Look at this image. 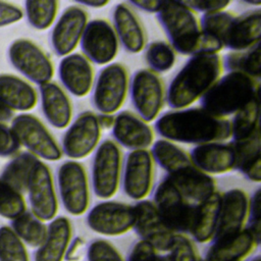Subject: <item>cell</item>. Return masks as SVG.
Listing matches in <instances>:
<instances>
[{
    "mask_svg": "<svg viewBox=\"0 0 261 261\" xmlns=\"http://www.w3.org/2000/svg\"><path fill=\"white\" fill-rule=\"evenodd\" d=\"M126 67L111 62L100 69L92 87V105L99 113L114 114L123 105L128 92Z\"/></svg>",
    "mask_w": 261,
    "mask_h": 261,
    "instance_id": "5",
    "label": "cell"
},
{
    "mask_svg": "<svg viewBox=\"0 0 261 261\" xmlns=\"http://www.w3.org/2000/svg\"><path fill=\"white\" fill-rule=\"evenodd\" d=\"M236 155L234 169L253 182L261 181V139L260 130L249 139L230 141Z\"/></svg>",
    "mask_w": 261,
    "mask_h": 261,
    "instance_id": "31",
    "label": "cell"
},
{
    "mask_svg": "<svg viewBox=\"0 0 261 261\" xmlns=\"http://www.w3.org/2000/svg\"><path fill=\"white\" fill-rule=\"evenodd\" d=\"M20 143L13 129L0 122V156H11L18 152Z\"/></svg>",
    "mask_w": 261,
    "mask_h": 261,
    "instance_id": "45",
    "label": "cell"
},
{
    "mask_svg": "<svg viewBox=\"0 0 261 261\" xmlns=\"http://www.w3.org/2000/svg\"><path fill=\"white\" fill-rule=\"evenodd\" d=\"M261 10L255 8L234 17L229 22L223 39V49L230 51L247 50L260 43Z\"/></svg>",
    "mask_w": 261,
    "mask_h": 261,
    "instance_id": "24",
    "label": "cell"
},
{
    "mask_svg": "<svg viewBox=\"0 0 261 261\" xmlns=\"http://www.w3.org/2000/svg\"><path fill=\"white\" fill-rule=\"evenodd\" d=\"M222 69L227 72L236 71L244 73L259 81L260 69V43L243 51H229L221 58Z\"/></svg>",
    "mask_w": 261,
    "mask_h": 261,
    "instance_id": "33",
    "label": "cell"
},
{
    "mask_svg": "<svg viewBox=\"0 0 261 261\" xmlns=\"http://www.w3.org/2000/svg\"><path fill=\"white\" fill-rule=\"evenodd\" d=\"M23 16L22 10L8 2L0 1V27H5L20 20Z\"/></svg>",
    "mask_w": 261,
    "mask_h": 261,
    "instance_id": "48",
    "label": "cell"
},
{
    "mask_svg": "<svg viewBox=\"0 0 261 261\" xmlns=\"http://www.w3.org/2000/svg\"><path fill=\"white\" fill-rule=\"evenodd\" d=\"M114 118H115L114 114H104V113L97 114L98 123L101 129H111L114 124Z\"/></svg>",
    "mask_w": 261,
    "mask_h": 261,
    "instance_id": "51",
    "label": "cell"
},
{
    "mask_svg": "<svg viewBox=\"0 0 261 261\" xmlns=\"http://www.w3.org/2000/svg\"><path fill=\"white\" fill-rule=\"evenodd\" d=\"M158 261H170L167 255H158Z\"/></svg>",
    "mask_w": 261,
    "mask_h": 261,
    "instance_id": "54",
    "label": "cell"
},
{
    "mask_svg": "<svg viewBox=\"0 0 261 261\" xmlns=\"http://www.w3.org/2000/svg\"><path fill=\"white\" fill-rule=\"evenodd\" d=\"M157 251L143 240L137 241L127 256V261H158Z\"/></svg>",
    "mask_w": 261,
    "mask_h": 261,
    "instance_id": "47",
    "label": "cell"
},
{
    "mask_svg": "<svg viewBox=\"0 0 261 261\" xmlns=\"http://www.w3.org/2000/svg\"><path fill=\"white\" fill-rule=\"evenodd\" d=\"M260 83L244 73L230 71L221 75L200 99L201 108L226 118L259 98Z\"/></svg>",
    "mask_w": 261,
    "mask_h": 261,
    "instance_id": "3",
    "label": "cell"
},
{
    "mask_svg": "<svg viewBox=\"0 0 261 261\" xmlns=\"http://www.w3.org/2000/svg\"><path fill=\"white\" fill-rule=\"evenodd\" d=\"M152 202L169 230L182 234L190 232L196 204L189 202L166 176L156 186Z\"/></svg>",
    "mask_w": 261,
    "mask_h": 261,
    "instance_id": "6",
    "label": "cell"
},
{
    "mask_svg": "<svg viewBox=\"0 0 261 261\" xmlns=\"http://www.w3.org/2000/svg\"><path fill=\"white\" fill-rule=\"evenodd\" d=\"M184 3L192 9L195 13L201 12L203 14L226 10L230 1L227 0H187Z\"/></svg>",
    "mask_w": 261,
    "mask_h": 261,
    "instance_id": "46",
    "label": "cell"
},
{
    "mask_svg": "<svg viewBox=\"0 0 261 261\" xmlns=\"http://www.w3.org/2000/svg\"><path fill=\"white\" fill-rule=\"evenodd\" d=\"M82 54L93 64L107 65L116 57L119 42L112 24L104 18L89 20L80 41Z\"/></svg>",
    "mask_w": 261,
    "mask_h": 261,
    "instance_id": "13",
    "label": "cell"
},
{
    "mask_svg": "<svg viewBox=\"0 0 261 261\" xmlns=\"http://www.w3.org/2000/svg\"><path fill=\"white\" fill-rule=\"evenodd\" d=\"M112 27L122 48L132 54L146 47V31L140 18L127 2L117 3L112 10Z\"/></svg>",
    "mask_w": 261,
    "mask_h": 261,
    "instance_id": "22",
    "label": "cell"
},
{
    "mask_svg": "<svg viewBox=\"0 0 261 261\" xmlns=\"http://www.w3.org/2000/svg\"><path fill=\"white\" fill-rule=\"evenodd\" d=\"M121 182L124 194L133 200H144L154 182V161L148 149L129 151L122 162Z\"/></svg>",
    "mask_w": 261,
    "mask_h": 261,
    "instance_id": "14",
    "label": "cell"
},
{
    "mask_svg": "<svg viewBox=\"0 0 261 261\" xmlns=\"http://www.w3.org/2000/svg\"><path fill=\"white\" fill-rule=\"evenodd\" d=\"M11 128L20 145L27 147L30 153L38 159L57 161L62 157V151L52 134L35 115L22 113L12 120Z\"/></svg>",
    "mask_w": 261,
    "mask_h": 261,
    "instance_id": "10",
    "label": "cell"
},
{
    "mask_svg": "<svg viewBox=\"0 0 261 261\" xmlns=\"http://www.w3.org/2000/svg\"><path fill=\"white\" fill-rule=\"evenodd\" d=\"M0 261H30L22 241L11 227H0Z\"/></svg>",
    "mask_w": 261,
    "mask_h": 261,
    "instance_id": "39",
    "label": "cell"
},
{
    "mask_svg": "<svg viewBox=\"0 0 261 261\" xmlns=\"http://www.w3.org/2000/svg\"><path fill=\"white\" fill-rule=\"evenodd\" d=\"M57 185L64 209L73 216L84 214L90 204V188L87 171L75 160L64 161L57 170Z\"/></svg>",
    "mask_w": 261,
    "mask_h": 261,
    "instance_id": "9",
    "label": "cell"
},
{
    "mask_svg": "<svg viewBox=\"0 0 261 261\" xmlns=\"http://www.w3.org/2000/svg\"><path fill=\"white\" fill-rule=\"evenodd\" d=\"M155 130L170 142L197 146L230 139V121L201 107H188L170 110L157 117Z\"/></svg>",
    "mask_w": 261,
    "mask_h": 261,
    "instance_id": "1",
    "label": "cell"
},
{
    "mask_svg": "<svg viewBox=\"0 0 261 261\" xmlns=\"http://www.w3.org/2000/svg\"><path fill=\"white\" fill-rule=\"evenodd\" d=\"M219 54H196L184 64L165 91V102L172 110L190 107L200 100L222 73Z\"/></svg>",
    "mask_w": 261,
    "mask_h": 261,
    "instance_id": "2",
    "label": "cell"
},
{
    "mask_svg": "<svg viewBox=\"0 0 261 261\" xmlns=\"http://www.w3.org/2000/svg\"><path fill=\"white\" fill-rule=\"evenodd\" d=\"M58 6L55 0H28L24 3L28 21L37 30H47L56 18Z\"/></svg>",
    "mask_w": 261,
    "mask_h": 261,
    "instance_id": "37",
    "label": "cell"
},
{
    "mask_svg": "<svg viewBox=\"0 0 261 261\" xmlns=\"http://www.w3.org/2000/svg\"><path fill=\"white\" fill-rule=\"evenodd\" d=\"M75 4L82 7H91V8H102L106 6L109 1L107 0H75Z\"/></svg>",
    "mask_w": 261,
    "mask_h": 261,
    "instance_id": "52",
    "label": "cell"
},
{
    "mask_svg": "<svg viewBox=\"0 0 261 261\" xmlns=\"http://www.w3.org/2000/svg\"><path fill=\"white\" fill-rule=\"evenodd\" d=\"M201 261H202V260H201Z\"/></svg>",
    "mask_w": 261,
    "mask_h": 261,
    "instance_id": "56",
    "label": "cell"
},
{
    "mask_svg": "<svg viewBox=\"0 0 261 261\" xmlns=\"http://www.w3.org/2000/svg\"><path fill=\"white\" fill-rule=\"evenodd\" d=\"M12 65L33 83L42 86L51 82L54 65L47 53L29 39H17L9 47Z\"/></svg>",
    "mask_w": 261,
    "mask_h": 261,
    "instance_id": "12",
    "label": "cell"
},
{
    "mask_svg": "<svg viewBox=\"0 0 261 261\" xmlns=\"http://www.w3.org/2000/svg\"><path fill=\"white\" fill-rule=\"evenodd\" d=\"M86 242L82 237H74L71 239L65 255L64 260L65 261H80L83 258L84 255V248H85Z\"/></svg>",
    "mask_w": 261,
    "mask_h": 261,
    "instance_id": "49",
    "label": "cell"
},
{
    "mask_svg": "<svg viewBox=\"0 0 261 261\" xmlns=\"http://www.w3.org/2000/svg\"><path fill=\"white\" fill-rule=\"evenodd\" d=\"M249 261H261V257H260V255H257V256H255V257H253L251 260H249Z\"/></svg>",
    "mask_w": 261,
    "mask_h": 261,
    "instance_id": "55",
    "label": "cell"
},
{
    "mask_svg": "<svg viewBox=\"0 0 261 261\" xmlns=\"http://www.w3.org/2000/svg\"><path fill=\"white\" fill-rule=\"evenodd\" d=\"M259 244L252 232L244 227L234 236L212 240L202 261H244Z\"/></svg>",
    "mask_w": 261,
    "mask_h": 261,
    "instance_id": "26",
    "label": "cell"
},
{
    "mask_svg": "<svg viewBox=\"0 0 261 261\" xmlns=\"http://www.w3.org/2000/svg\"><path fill=\"white\" fill-rule=\"evenodd\" d=\"M15 234L31 247H40L47 234V225L32 212L24 211L11 221Z\"/></svg>",
    "mask_w": 261,
    "mask_h": 261,
    "instance_id": "35",
    "label": "cell"
},
{
    "mask_svg": "<svg viewBox=\"0 0 261 261\" xmlns=\"http://www.w3.org/2000/svg\"><path fill=\"white\" fill-rule=\"evenodd\" d=\"M145 60L149 69L156 73L170 70L176 60V52L165 41H154L146 46Z\"/></svg>",
    "mask_w": 261,
    "mask_h": 261,
    "instance_id": "38",
    "label": "cell"
},
{
    "mask_svg": "<svg viewBox=\"0 0 261 261\" xmlns=\"http://www.w3.org/2000/svg\"><path fill=\"white\" fill-rule=\"evenodd\" d=\"M177 191L191 203L205 201L216 192V181L193 164L165 175Z\"/></svg>",
    "mask_w": 261,
    "mask_h": 261,
    "instance_id": "25",
    "label": "cell"
},
{
    "mask_svg": "<svg viewBox=\"0 0 261 261\" xmlns=\"http://www.w3.org/2000/svg\"><path fill=\"white\" fill-rule=\"evenodd\" d=\"M0 102L12 111H29L37 105L38 94L24 80L12 74H0Z\"/></svg>",
    "mask_w": 261,
    "mask_h": 261,
    "instance_id": "29",
    "label": "cell"
},
{
    "mask_svg": "<svg viewBox=\"0 0 261 261\" xmlns=\"http://www.w3.org/2000/svg\"><path fill=\"white\" fill-rule=\"evenodd\" d=\"M170 261H201L193 241L182 233H175L167 254Z\"/></svg>",
    "mask_w": 261,
    "mask_h": 261,
    "instance_id": "42",
    "label": "cell"
},
{
    "mask_svg": "<svg viewBox=\"0 0 261 261\" xmlns=\"http://www.w3.org/2000/svg\"><path fill=\"white\" fill-rule=\"evenodd\" d=\"M157 19L168 44L176 53L193 56L204 53V39L196 13L184 1H162Z\"/></svg>",
    "mask_w": 261,
    "mask_h": 261,
    "instance_id": "4",
    "label": "cell"
},
{
    "mask_svg": "<svg viewBox=\"0 0 261 261\" xmlns=\"http://www.w3.org/2000/svg\"><path fill=\"white\" fill-rule=\"evenodd\" d=\"M249 197L241 189L234 188L221 194L216 230L212 240L228 238L240 232L247 222Z\"/></svg>",
    "mask_w": 261,
    "mask_h": 261,
    "instance_id": "19",
    "label": "cell"
},
{
    "mask_svg": "<svg viewBox=\"0 0 261 261\" xmlns=\"http://www.w3.org/2000/svg\"><path fill=\"white\" fill-rule=\"evenodd\" d=\"M259 101L255 99L245 108L233 114L230 121V139L231 141H243L249 139L257 132L259 127Z\"/></svg>",
    "mask_w": 261,
    "mask_h": 261,
    "instance_id": "36",
    "label": "cell"
},
{
    "mask_svg": "<svg viewBox=\"0 0 261 261\" xmlns=\"http://www.w3.org/2000/svg\"><path fill=\"white\" fill-rule=\"evenodd\" d=\"M72 226L65 216L53 218L47 226V234L35 253V261H62L71 241Z\"/></svg>",
    "mask_w": 261,
    "mask_h": 261,
    "instance_id": "28",
    "label": "cell"
},
{
    "mask_svg": "<svg viewBox=\"0 0 261 261\" xmlns=\"http://www.w3.org/2000/svg\"><path fill=\"white\" fill-rule=\"evenodd\" d=\"M58 76L68 93L74 97H85L92 91L94 67L82 53H70L60 60Z\"/></svg>",
    "mask_w": 261,
    "mask_h": 261,
    "instance_id": "21",
    "label": "cell"
},
{
    "mask_svg": "<svg viewBox=\"0 0 261 261\" xmlns=\"http://www.w3.org/2000/svg\"><path fill=\"white\" fill-rule=\"evenodd\" d=\"M248 225L246 226L256 240L260 243L261 221H260V188L249 198V211H248Z\"/></svg>",
    "mask_w": 261,
    "mask_h": 261,
    "instance_id": "44",
    "label": "cell"
},
{
    "mask_svg": "<svg viewBox=\"0 0 261 261\" xmlns=\"http://www.w3.org/2000/svg\"><path fill=\"white\" fill-rule=\"evenodd\" d=\"M122 169V153L120 147L113 141H102L95 150L92 161V188L100 199L113 197L120 184Z\"/></svg>",
    "mask_w": 261,
    "mask_h": 261,
    "instance_id": "7",
    "label": "cell"
},
{
    "mask_svg": "<svg viewBox=\"0 0 261 261\" xmlns=\"http://www.w3.org/2000/svg\"><path fill=\"white\" fill-rule=\"evenodd\" d=\"M101 133L97 114L89 110L81 112L63 135L60 147L62 154L75 161L86 158L98 147Z\"/></svg>",
    "mask_w": 261,
    "mask_h": 261,
    "instance_id": "11",
    "label": "cell"
},
{
    "mask_svg": "<svg viewBox=\"0 0 261 261\" xmlns=\"http://www.w3.org/2000/svg\"><path fill=\"white\" fill-rule=\"evenodd\" d=\"M88 21L89 14L84 7L77 4L67 6L51 32L50 43L54 53L62 57L73 53Z\"/></svg>",
    "mask_w": 261,
    "mask_h": 261,
    "instance_id": "17",
    "label": "cell"
},
{
    "mask_svg": "<svg viewBox=\"0 0 261 261\" xmlns=\"http://www.w3.org/2000/svg\"><path fill=\"white\" fill-rule=\"evenodd\" d=\"M25 209L22 194L0 178V215L12 220L27 211Z\"/></svg>",
    "mask_w": 261,
    "mask_h": 261,
    "instance_id": "41",
    "label": "cell"
},
{
    "mask_svg": "<svg viewBox=\"0 0 261 261\" xmlns=\"http://www.w3.org/2000/svg\"><path fill=\"white\" fill-rule=\"evenodd\" d=\"M12 116H13V111L0 102V122L3 123L4 121L11 119Z\"/></svg>",
    "mask_w": 261,
    "mask_h": 261,
    "instance_id": "53",
    "label": "cell"
},
{
    "mask_svg": "<svg viewBox=\"0 0 261 261\" xmlns=\"http://www.w3.org/2000/svg\"><path fill=\"white\" fill-rule=\"evenodd\" d=\"M149 151L154 163L165 170L166 174H170L192 164L189 153L175 143L165 139L153 142Z\"/></svg>",
    "mask_w": 261,
    "mask_h": 261,
    "instance_id": "32",
    "label": "cell"
},
{
    "mask_svg": "<svg viewBox=\"0 0 261 261\" xmlns=\"http://www.w3.org/2000/svg\"><path fill=\"white\" fill-rule=\"evenodd\" d=\"M189 157L195 167L209 175L223 174L234 169L236 155L230 143L197 145L191 149Z\"/></svg>",
    "mask_w": 261,
    "mask_h": 261,
    "instance_id": "23",
    "label": "cell"
},
{
    "mask_svg": "<svg viewBox=\"0 0 261 261\" xmlns=\"http://www.w3.org/2000/svg\"><path fill=\"white\" fill-rule=\"evenodd\" d=\"M234 15V13L227 10L203 14L199 19L200 30L204 36L222 44L224 33Z\"/></svg>",
    "mask_w": 261,
    "mask_h": 261,
    "instance_id": "40",
    "label": "cell"
},
{
    "mask_svg": "<svg viewBox=\"0 0 261 261\" xmlns=\"http://www.w3.org/2000/svg\"><path fill=\"white\" fill-rule=\"evenodd\" d=\"M221 194L215 192L203 202L195 205L190 234L198 243L212 241L219 216Z\"/></svg>",
    "mask_w": 261,
    "mask_h": 261,
    "instance_id": "30",
    "label": "cell"
},
{
    "mask_svg": "<svg viewBox=\"0 0 261 261\" xmlns=\"http://www.w3.org/2000/svg\"><path fill=\"white\" fill-rule=\"evenodd\" d=\"M88 261H124L118 250L107 240L95 239L87 248Z\"/></svg>",
    "mask_w": 261,
    "mask_h": 261,
    "instance_id": "43",
    "label": "cell"
},
{
    "mask_svg": "<svg viewBox=\"0 0 261 261\" xmlns=\"http://www.w3.org/2000/svg\"><path fill=\"white\" fill-rule=\"evenodd\" d=\"M128 90L136 114L147 123L157 119L165 103L164 84L159 74L141 68L132 75Z\"/></svg>",
    "mask_w": 261,
    "mask_h": 261,
    "instance_id": "8",
    "label": "cell"
},
{
    "mask_svg": "<svg viewBox=\"0 0 261 261\" xmlns=\"http://www.w3.org/2000/svg\"><path fill=\"white\" fill-rule=\"evenodd\" d=\"M38 160L32 153L21 152L6 165L0 178L20 194H23L27 192L33 166Z\"/></svg>",
    "mask_w": 261,
    "mask_h": 261,
    "instance_id": "34",
    "label": "cell"
},
{
    "mask_svg": "<svg viewBox=\"0 0 261 261\" xmlns=\"http://www.w3.org/2000/svg\"><path fill=\"white\" fill-rule=\"evenodd\" d=\"M111 135L119 147L130 151L148 149L154 142V132L149 123L128 110L115 115Z\"/></svg>",
    "mask_w": 261,
    "mask_h": 261,
    "instance_id": "20",
    "label": "cell"
},
{
    "mask_svg": "<svg viewBox=\"0 0 261 261\" xmlns=\"http://www.w3.org/2000/svg\"><path fill=\"white\" fill-rule=\"evenodd\" d=\"M135 222L133 229L157 252H168L174 234L162 222L155 205L150 200L138 201L134 206Z\"/></svg>",
    "mask_w": 261,
    "mask_h": 261,
    "instance_id": "18",
    "label": "cell"
},
{
    "mask_svg": "<svg viewBox=\"0 0 261 261\" xmlns=\"http://www.w3.org/2000/svg\"><path fill=\"white\" fill-rule=\"evenodd\" d=\"M42 111L47 121L55 128H65L72 119V104L65 92L55 82L40 86Z\"/></svg>",
    "mask_w": 261,
    "mask_h": 261,
    "instance_id": "27",
    "label": "cell"
},
{
    "mask_svg": "<svg viewBox=\"0 0 261 261\" xmlns=\"http://www.w3.org/2000/svg\"><path fill=\"white\" fill-rule=\"evenodd\" d=\"M27 192L32 213L42 221L52 220L58 211V200L50 168L40 159L35 163Z\"/></svg>",
    "mask_w": 261,
    "mask_h": 261,
    "instance_id": "15",
    "label": "cell"
},
{
    "mask_svg": "<svg viewBox=\"0 0 261 261\" xmlns=\"http://www.w3.org/2000/svg\"><path fill=\"white\" fill-rule=\"evenodd\" d=\"M134 222L133 206L117 201L100 202L87 214V224L90 229L102 236L123 234L133 228Z\"/></svg>",
    "mask_w": 261,
    "mask_h": 261,
    "instance_id": "16",
    "label": "cell"
},
{
    "mask_svg": "<svg viewBox=\"0 0 261 261\" xmlns=\"http://www.w3.org/2000/svg\"><path fill=\"white\" fill-rule=\"evenodd\" d=\"M127 3L130 6L149 13H157L162 5V1L158 0H130Z\"/></svg>",
    "mask_w": 261,
    "mask_h": 261,
    "instance_id": "50",
    "label": "cell"
}]
</instances>
